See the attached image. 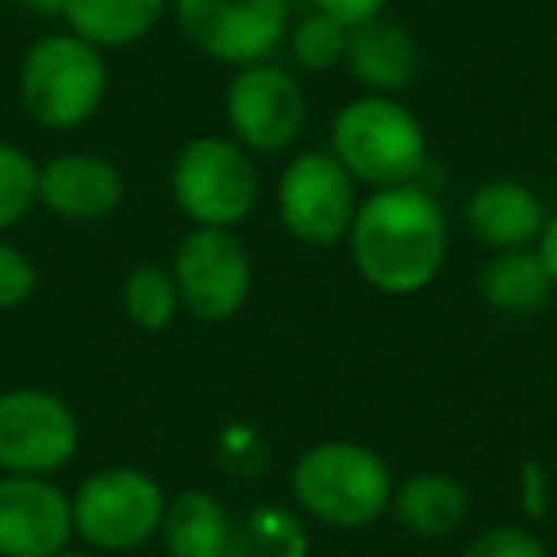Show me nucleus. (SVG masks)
<instances>
[{"label":"nucleus","instance_id":"c756f323","mask_svg":"<svg viewBox=\"0 0 557 557\" xmlns=\"http://www.w3.org/2000/svg\"><path fill=\"white\" fill-rule=\"evenodd\" d=\"M58 557H108V554H100V549H88V546H85V549H73V546H65Z\"/></svg>","mask_w":557,"mask_h":557},{"label":"nucleus","instance_id":"bb28decb","mask_svg":"<svg viewBox=\"0 0 557 557\" xmlns=\"http://www.w3.org/2000/svg\"><path fill=\"white\" fill-rule=\"evenodd\" d=\"M313 4H318V12H325V16L341 20L344 27H359L386 12V0H313Z\"/></svg>","mask_w":557,"mask_h":557},{"label":"nucleus","instance_id":"9b49d317","mask_svg":"<svg viewBox=\"0 0 557 557\" xmlns=\"http://www.w3.org/2000/svg\"><path fill=\"white\" fill-rule=\"evenodd\" d=\"M225 123L248 153H283L306 126V92L283 65H240L225 88Z\"/></svg>","mask_w":557,"mask_h":557},{"label":"nucleus","instance_id":"2eb2a0df","mask_svg":"<svg viewBox=\"0 0 557 557\" xmlns=\"http://www.w3.org/2000/svg\"><path fill=\"white\" fill-rule=\"evenodd\" d=\"M348 62L351 77L367 88V92L394 96L405 85H412L420 70V47L397 20L374 16L367 24L348 32Z\"/></svg>","mask_w":557,"mask_h":557},{"label":"nucleus","instance_id":"f257e3e1","mask_svg":"<svg viewBox=\"0 0 557 557\" xmlns=\"http://www.w3.org/2000/svg\"><path fill=\"white\" fill-rule=\"evenodd\" d=\"M348 252L359 275L379 295L409 298L432 287L447 260V218L428 187H374L356 207Z\"/></svg>","mask_w":557,"mask_h":557},{"label":"nucleus","instance_id":"a878e982","mask_svg":"<svg viewBox=\"0 0 557 557\" xmlns=\"http://www.w3.org/2000/svg\"><path fill=\"white\" fill-rule=\"evenodd\" d=\"M519 508L531 523H539L549 508V473L539 458H527L519 466Z\"/></svg>","mask_w":557,"mask_h":557},{"label":"nucleus","instance_id":"423d86ee","mask_svg":"<svg viewBox=\"0 0 557 557\" xmlns=\"http://www.w3.org/2000/svg\"><path fill=\"white\" fill-rule=\"evenodd\" d=\"M172 199L191 225L233 230L260 202V172L237 138L202 134L172 161Z\"/></svg>","mask_w":557,"mask_h":557},{"label":"nucleus","instance_id":"6ab92c4d","mask_svg":"<svg viewBox=\"0 0 557 557\" xmlns=\"http://www.w3.org/2000/svg\"><path fill=\"white\" fill-rule=\"evenodd\" d=\"M169 4L172 0H70L62 20L92 47L123 50L146 39L161 24Z\"/></svg>","mask_w":557,"mask_h":557},{"label":"nucleus","instance_id":"c85d7f7f","mask_svg":"<svg viewBox=\"0 0 557 557\" xmlns=\"http://www.w3.org/2000/svg\"><path fill=\"white\" fill-rule=\"evenodd\" d=\"M16 4L24 12H32V16L58 20V16H65V4H70V0H16Z\"/></svg>","mask_w":557,"mask_h":557},{"label":"nucleus","instance_id":"f8f14e48","mask_svg":"<svg viewBox=\"0 0 557 557\" xmlns=\"http://www.w3.org/2000/svg\"><path fill=\"white\" fill-rule=\"evenodd\" d=\"M73 539L70 493L54 478L0 473V557H58Z\"/></svg>","mask_w":557,"mask_h":557},{"label":"nucleus","instance_id":"ddd939ff","mask_svg":"<svg viewBox=\"0 0 557 557\" xmlns=\"http://www.w3.org/2000/svg\"><path fill=\"white\" fill-rule=\"evenodd\" d=\"M126 199V180L115 161L85 149L54 153L39 164V207L65 222H103Z\"/></svg>","mask_w":557,"mask_h":557},{"label":"nucleus","instance_id":"f3484780","mask_svg":"<svg viewBox=\"0 0 557 557\" xmlns=\"http://www.w3.org/2000/svg\"><path fill=\"white\" fill-rule=\"evenodd\" d=\"M554 278H549L546 263H542L539 248H500L485 260L478 275V295L488 310L523 318L549 302L554 295Z\"/></svg>","mask_w":557,"mask_h":557},{"label":"nucleus","instance_id":"a211bd4d","mask_svg":"<svg viewBox=\"0 0 557 557\" xmlns=\"http://www.w3.org/2000/svg\"><path fill=\"white\" fill-rule=\"evenodd\" d=\"M230 539L233 519L210 488H184L164 504L161 542L169 557H225Z\"/></svg>","mask_w":557,"mask_h":557},{"label":"nucleus","instance_id":"5701e85b","mask_svg":"<svg viewBox=\"0 0 557 557\" xmlns=\"http://www.w3.org/2000/svg\"><path fill=\"white\" fill-rule=\"evenodd\" d=\"M348 32L341 20L325 16V12L313 9L310 16H302L290 27V58H295L298 70L306 73H329L344 62L348 54Z\"/></svg>","mask_w":557,"mask_h":557},{"label":"nucleus","instance_id":"aec40b11","mask_svg":"<svg viewBox=\"0 0 557 557\" xmlns=\"http://www.w3.org/2000/svg\"><path fill=\"white\" fill-rule=\"evenodd\" d=\"M225 557H310V534L295 511L260 504L240 523H233Z\"/></svg>","mask_w":557,"mask_h":557},{"label":"nucleus","instance_id":"7ed1b4c3","mask_svg":"<svg viewBox=\"0 0 557 557\" xmlns=\"http://www.w3.org/2000/svg\"><path fill=\"white\" fill-rule=\"evenodd\" d=\"M333 157L356 184H412L428 164L424 123L394 96L367 92L344 103L333 119Z\"/></svg>","mask_w":557,"mask_h":557},{"label":"nucleus","instance_id":"4be33fe9","mask_svg":"<svg viewBox=\"0 0 557 557\" xmlns=\"http://www.w3.org/2000/svg\"><path fill=\"white\" fill-rule=\"evenodd\" d=\"M39 207V161L27 149L0 141V237Z\"/></svg>","mask_w":557,"mask_h":557},{"label":"nucleus","instance_id":"4468645a","mask_svg":"<svg viewBox=\"0 0 557 557\" xmlns=\"http://www.w3.org/2000/svg\"><path fill=\"white\" fill-rule=\"evenodd\" d=\"M466 225L485 248H527L546 225L542 199L519 180H485L466 202Z\"/></svg>","mask_w":557,"mask_h":557},{"label":"nucleus","instance_id":"1a4fd4ad","mask_svg":"<svg viewBox=\"0 0 557 557\" xmlns=\"http://www.w3.org/2000/svg\"><path fill=\"white\" fill-rule=\"evenodd\" d=\"M81 420L50 389L20 386L0 394V473L54 478L77 458Z\"/></svg>","mask_w":557,"mask_h":557},{"label":"nucleus","instance_id":"dca6fc26","mask_svg":"<svg viewBox=\"0 0 557 557\" xmlns=\"http://www.w3.org/2000/svg\"><path fill=\"white\" fill-rule=\"evenodd\" d=\"M389 511L417 539H450L470 519V488L443 470L412 473L409 481L394 485Z\"/></svg>","mask_w":557,"mask_h":557},{"label":"nucleus","instance_id":"412c9836","mask_svg":"<svg viewBox=\"0 0 557 557\" xmlns=\"http://www.w3.org/2000/svg\"><path fill=\"white\" fill-rule=\"evenodd\" d=\"M180 310V290L172 271L157 268V263H141L123 278V313L134 329L141 333H161L176 321Z\"/></svg>","mask_w":557,"mask_h":557},{"label":"nucleus","instance_id":"b1692460","mask_svg":"<svg viewBox=\"0 0 557 557\" xmlns=\"http://www.w3.org/2000/svg\"><path fill=\"white\" fill-rule=\"evenodd\" d=\"M39 290V268L20 245L0 237V310H20Z\"/></svg>","mask_w":557,"mask_h":557},{"label":"nucleus","instance_id":"6e6552de","mask_svg":"<svg viewBox=\"0 0 557 557\" xmlns=\"http://www.w3.org/2000/svg\"><path fill=\"white\" fill-rule=\"evenodd\" d=\"M278 222L298 245L333 248L348 237L359 195L333 149H306L283 169L275 187Z\"/></svg>","mask_w":557,"mask_h":557},{"label":"nucleus","instance_id":"f03ea898","mask_svg":"<svg viewBox=\"0 0 557 557\" xmlns=\"http://www.w3.org/2000/svg\"><path fill=\"white\" fill-rule=\"evenodd\" d=\"M298 508L336 531H363L389 511L394 473L374 447L356 440H321L290 470Z\"/></svg>","mask_w":557,"mask_h":557},{"label":"nucleus","instance_id":"0eeeda50","mask_svg":"<svg viewBox=\"0 0 557 557\" xmlns=\"http://www.w3.org/2000/svg\"><path fill=\"white\" fill-rule=\"evenodd\" d=\"M176 27L218 65L271 62L290 32V0H172Z\"/></svg>","mask_w":557,"mask_h":557},{"label":"nucleus","instance_id":"39448f33","mask_svg":"<svg viewBox=\"0 0 557 557\" xmlns=\"http://www.w3.org/2000/svg\"><path fill=\"white\" fill-rule=\"evenodd\" d=\"M73 534L100 554H131L161 534L164 496L161 481L138 466H103L70 493Z\"/></svg>","mask_w":557,"mask_h":557},{"label":"nucleus","instance_id":"9d476101","mask_svg":"<svg viewBox=\"0 0 557 557\" xmlns=\"http://www.w3.org/2000/svg\"><path fill=\"white\" fill-rule=\"evenodd\" d=\"M169 271L176 278L180 306H187L207 325L237 318L252 290V256L245 240L233 230L214 225H195L191 233H184Z\"/></svg>","mask_w":557,"mask_h":557},{"label":"nucleus","instance_id":"393cba45","mask_svg":"<svg viewBox=\"0 0 557 557\" xmlns=\"http://www.w3.org/2000/svg\"><path fill=\"white\" fill-rule=\"evenodd\" d=\"M462 557H549V549L531 527L504 523V527H488L478 539H470Z\"/></svg>","mask_w":557,"mask_h":557},{"label":"nucleus","instance_id":"cd10ccee","mask_svg":"<svg viewBox=\"0 0 557 557\" xmlns=\"http://www.w3.org/2000/svg\"><path fill=\"white\" fill-rule=\"evenodd\" d=\"M534 248H539L542 263H546L549 278H554V287H557V210H554V214H546V225H542Z\"/></svg>","mask_w":557,"mask_h":557},{"label":"nucleus","instance_id":"20e7f679","mask_svg":"<svg viewBox=\"0 0 557 557\" xmlns=\"http://www.w3.org/2000/svg\"><path fill=\"white\" fill-rule=\"evenodd\" d=\"M20 103L47 131H77L108 96L103 50L73 32H50L27 47L20 62Z\"/></svg>","mask_w":557,"mask_h":557}]
</instances>
